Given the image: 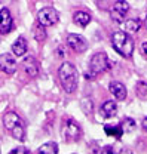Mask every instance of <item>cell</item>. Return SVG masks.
<instances>
[{
  "label": "cell",
  "mask_w": 147,
  "mask_h": 154,
  "mask_svg": "<svg viewBox=\"0 0 147 154\" xmlns=\"http://www.w3.org/2000/svg\"><path fill=\"white\" fill-rule=\"evenodd\" d=\"M58 77L61 82L62 89L67 94H73L77 89V83H79V76H77V70L72 62H64L59 70H58Z\"/></svg>",
  "instance_id": "obj_1"
},
{
  "label": "cell",
  "mask_w": 147,
  "mask_h": 154,
  "mask_svg": "<svg viewBox=\"0 0 147 154\" xmlns=\"http://www.w3.org/2000/svg\"><path fill=\"white\" fill-rule=\"evenodd\" d=\"M113 49L123 58H129L134 52V42L126 31H116L111 36Z\"/></svg>",
  "instance_id": "obj_2"
},
{
  "label": "cell",
  "mask_w": 147,
  "mask_h": 154,
  "mask_svg": "<svg viewBox=\"0 0 147 154\" xmlns=\"http://www.w3.org/2000/svg\"><path fill=\"white\" fill-rule=\"evenodd\" d=\"M3 125H5V129L9 131L15 139H18V141L25 139V126L17 113H14V111L6 113L3 116Z\"/></svg>",
  "instance_id": "obj_3"
},
{
  "label": "cell",
  "mask_w": 147,
  "mask_h": 154,
  "mask_svg": "<svg viewBox=\"0 0 147 154\" xmlns=\"http://www.w3.org/2000/svg\"><path fill=\"white\" fill-rule=\"evenodd\" d=\"M61 135L66 142H74V141H79V138L82 135V129L76 120L66 119L62 123V128H61Z\"/></svg>",
  "instance_id": "obj_4"
},
{
  "label": "cell",
  "mask_w": 147,
  "mask_h": 154,
  "mask_svg": "<svg viewBox=\"0 0 147 154\" xmlns=\"http://www.w3.org/2000/svg\"><path fill=\"white\" fill-rule=\"evenodd\" d=\"M110 67H111V64H110V61H109V57H107V54H104V52L95 54V55L91 58V61H89V70H91V73L94 76L107 71Z\"/></svg>",
  "instance_id": "obj_5"
},
{
  "label": "cell",
  "mask_w": 147,
  "mask_h": 154,
  "mask_svg": "<svg viewBox=\"0 0 147 154\" xmlns=\"http://www.w3.org/2000/svg\"><path fill=\"white\" fill-rule=\"evenodd\" d=\"M37 22H40L45 27L55 25L56 22H58V12H56L54 8H43L37 14Z\"/></svg>",
  "instance_id": "obj_6"
},
{
  "label": "cell",
  "mask_w": 147,
  "mask_h": 154,
  "mask_svg": "<svg viewBox=\"0 0 147 154\" xmlns=\"http://www.w3.org/2000/svg\"><path fill=\"white\" fill-rule=\"evenodd\" d=\"M128 11H129V5L128 3H126L125 0H117V2L113 5V8H111L110 17H111V19H113L114 22L120 24V22H123V18L126 17Z\"/></svg>",
  "instance_id": "obj_7"
},
{
  "label": "cell",
  "mask_w": 147,
  "mask_h": 154,
  "mask_svg": "<svg viewBox=\"0 0 147 154\" xmlns=\"http://www.w3.org/2000/svg\"><path fill=\"white\" fill-rule=\"evenodd\" d=\"M67 45L73 49L74 52L80 54V52H85L88 49V42L86 38L79 36V34H69L67 36Z\"/></svg>",
  "instance_id": "obj_8"
},
{
  "label": "cell",
  "mask_w": 147,
  "mask_h": 154,
  "mask_svg": "<svg viewBox=\"0 0 147 154\" xmlns=\"http://www.w3.org/2000/svg\"><path fill=\"white\" fill-rule=\"evenodd\" d=\"M12 28H14V21L9 9L8 8L0 9V34H8L12 31Z\"/></svg>",
  "instance_id": "obj_9"
},
{
  "label": "cell",
  "mask_w": 147,
  "mask_h": 154,
  "mask_svg": "<svg viewBox=\"0 0 147 154\" xmlns=\"http://www.w3.org/2000/svg\"><path fill=\"white\" fill-rule=\"evenodd\" d=\"M0 70L6 74H14L17 71V61L11 54L0 55Z\"/></svg>",
  "instance_id": "obj_10"
},
{
  "label": "cell",
  "mask_w": 147,
  "mask_h": 154,
  "mask_svg": "<svg viewBox=\"0 0 147 154\" xmlns=\"http://www.w3.org/2000/svg\"><path fill=\"white\" fill-rule=\"evenodd\" d=\"M22 70L28 77H37L39 76V62L34 57H27L22 61Z\"/></svg>",
  "instance_id": "obj_11"
},
{
  "label": "cell",
  "mask_w": 147,
  "mask_h": 154,
  "mask_svg": "<svg viewBox=\"0 0 147 154\" xmlns=\"http://www.w3.org/2000/svg\"><path fill=\"white\" fill-rule=\"evenodd\" d=\"M109 89H110V92L113 94V96L117 99V101H123L125 98H126V88L123 86V83H120V82H111L110 85H109Z\"/></svg>",
  "instance_id": "obj_12"
},
{
  "label": "cell",
  "mask_w": 147,
  "mask_h": 154,
  "mask_svg": "<svg viewBox=\"0 0 147 154\" xmlns=\"http://www.w3.org/2000/svg\"><path fill=\"white\" fill-rule=\"evenodd\" d=\"M117 113V104L114 101H106L103 105H101V114L104 116L106 119H111L114 117Z\"/></svg>",
  "instance_id": "obj_13"
},
{
  "label": "cell",
  "mask_w": 147,
  "mask_h": 154,
  "mask_svg": "<svg viewBox=\"0 0 147 154\" xmlns=\"http://www.w3.org/2000/svg\"><path fill=\"white\" fill-rule=\"evenodd\" d=\"M12 52L15 57H24L27 54V42L24 37H18L12 45Z\"/></svg>",
  "instance_id": "obj_14"
},
{
  "label": "cell",
  "mask_w": 147,
  "mask_h": 154,
  "mask_svg": "<svg viewBox=\"0 0 147 154\" xmlns=\"http://www.w3.org/2000/svg\"><path fill=\"white\" fill-rule=\"evenodd\" d=\"M73 21L77 25H80V27H86V25L91 22V15H89L88 12L79 11V12H76L73 15Z\"/></svg>",
  "instance_id": "obj_15"
},
{
  "label": "cell",
  "mask_w": 147,
  "mask_h": 154,
  "mask_svg": "<svg viewBox=\"0 0 147 154\" xmlns=\"http://www.w3.org/2000/svg\"><path fill=\"white\" fill-rule=\"evenodd\" d=\"M104 132L109 135V136H114V138H117V139H120L122 138V135H123V129H122V126L119 125V126H104Z\"/></svg>",
  "instance_id": "obj_16"
},
{
  "label": "cell",
  "mask_w": 147,
  "mask_h": 154,
  "mask_svg": "<svg viewBox=\"0 0 147 154\" xmlns=\"http://www.w3.org/2000/svg\"><path fill=\"white\" fill-rule=\"evenodd\" d=\"M33 36L37 42H43L46 38V30H45V25H42L40 22H37L36 25L33 27Z\"/></svg>",
  "instance_id": "obj_17"
},
{
  "label": "cell",
  "mask_w": 147,
  "mask_h": 154,
  "mask_svg": "<svg viewBox=\"0 0 147 154\" xmlns=\"http://www.w3.org/2000/svg\"><path fill=\"white\" fill-rule=\"evenodd\" d=\"M39 154H56L58 153V145L55 142H46L43 144L39 150H37Z\"/></svg>",
  "instance_id": "obj_18"
},
{
  "label": "cell",
  "mask_w": 147,
  "mask_h": 154,
  "mask_svg": "<svg viewBox=\"0 0 147 154\" xmlns=\"http://www.w3.org/2000/svg\"><path fill=\"white\" fill-rule=\"evenodd\" d=\"M135 94L141 101H147V83L146 82H138L135 86Z\"/></svg>",
  "instance_id": "obj_19"
},
{
  "label": "cell",
  "mask_w": 147,
  "mask_h": 154,
  "mask_svg": "<svg viewBox=\"0 0 147 154\" xmlns=\"http://www.w3.org/2000/svg\"><path fill=\"white\" fill-rule=\"evenodd\" d=\"M141 27V22L138 19H128L125 21V30L126 33H137Z\"/></svg>",
  "instance_id": "obj_20"
},
{
  "label": "cell",
  "mask_w": 147,
  "mask_h": 154,
  "mask_svg": "<svg viewBox=\"0 0 147 154\" xmlns=\"http://www.w3.org/2000/svg\"><path fill=\"white\" fill-rule=\"evenodd\" d=\"M122 129H123V132H132L134 129H135V120L134 119H129L126 117L123 122H122Z\"/></svg>",
  "instance_id": "obj_21"
},
{
  "label": "cell",
  "mask_w": 147,
  "mask_h": 154,
  "mask_svg": "<svg viewBox=\"0 0 147 154\" xmlns=\"http://www.w3.org/2000/svg\"><path fill=\"white\" fill-rule=\"evenodd\" d=\"M82 110L85 111V114L89 116L92 113V110H94V104H92L91 99H88V98H85L83 101H82Z\"/></svg>",
  "instance_id": "obj_22"
},
{
  "label": "cell",
  "mask_w": 147,
  "mask_h": 154,
  "mask_svg": "<svg viewBox=\"0 0 147 154\" xmlns=\"http://www.w3.org/2000/svg\"><path fill=\"white\" fill-rule=\"evenodd\" d=\"M30 151L27 150V148H24V147H18V148H15V150H12L11 154H28Z\"/></svg>",
  "instance_id": "obj_23"
},
{
  "label": "cell",
  "mask_w": 147,
  "mask_h": 154,
  "mask_svg": "<svg viewBox=\"0 0 147 154\" xmlns=\"http://www.w3.org/2000/svg\"><path fill=\"white\" fill-rule=\"evenodd\" d=\"M141 125H143V129H144V131H147V117H144V119H143V123H141Z\"/></svg>",
  "instance_id": "obj_24"
},
{
  "label": "cell",
  "mask_w": 147,
  "mask_h": 154,
  "mask_svg": "<svg viewBox=\"0 0 147 154\" xmlns=\"http://www.w3.org/2000/svg\"><path fill=\"white\" fill-rule=\"evenodd\" d=\"M143 51H144V54H146V57H147V42L143 43Z\"/></svg>",
  "instance_id": "obj_25"
},
{
  "label": "cell",
  "mask_w": 147,
  "mask_h": 154,
  "mask_svg": "<svg viewBox=\"0 0 147 154\" xmlns=\"http://www.w3.org/2000/svg\"><path fill=\"white\" fill-rule=\"evenodd\" d=\"M144 24H146V27H147V17H146V21H144Z\"/></svg>",
  "instance_id": "obj_26"
}]
</instances>
